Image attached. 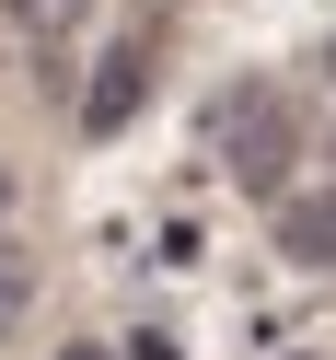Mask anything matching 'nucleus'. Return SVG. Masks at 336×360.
<instances>
[{
	"label": "nucleus",
	"mask_w": 336,
	"mask_h": 360,
	"mask_svg": "<svg viewBox=\"0 0 336 360\" xmlns=\"http://www.w3.org/2000/svg\"><path fill=\"white\" fill-rule=\"evenodd\" d=\"M24 302H35V256H12V244H0V337L24 326Z\"/></svg>",
	"instance_id": "nucleus-5"
},
{
	"label": "nucleus",
	"mask_w": 336,
	"mask_h": 360,
	"mask_svg": "<svg viewBox=\"0 0 336 360\" xmlns=\"http://www.w3.org/2000/svg\"><path fill=\"white\" fill-rule=\"evenodd\" d=\"M209 140H220V163H232V186H255V198H278L290 186V163H302V105L278 94V82H220V105H209Z\"/></svg>",
	"instance_id": "nucleus-1"
},
{
	"label": "nucleus",
	"mask_w": 336,
	"mask_h": 360,
	"mask_svg": "<svg viewBox=\"0 0 336 360\" xmlns=\"http://www.w3.org/2000/svg\"><path fill=\"white\" fill-rule=\"evenodd\" d=\"M140 94H151V47H116V58L93 70V117H81V128H93V140H116V128L140 117Z\"/></svg>",
	"instance_id": "nucleus-2"
},
{
	"label": "nucleus",
	"mask_w": 336,
	"mask_h": 360,
	"mask_svg": "<svg viewBox=\"0 0 336 360\" xmlns=\"http://www.w3.org/2000/svg\"><path fill=\"white\" fill-rule=\"evenodd\" d=\"M0 210H12V163H0Z\"/></svg>",
	"instance_id": "nucleus-7"
},
{
	"label": "nucleus",
	"mask_w": 336,
	"mask_h": 360,
	"mask_svg": "<svg viewBox=\"0 0 336 360\" xmlns=\"http://www.w3.org/2000/svg\"><path fill=\"white\" fill-rule=\"evenodd\" d=\"M302 360H313V349H302Z\"/></svg>",
	"instance_id": "nucleus-9"
},
{
	"label": "nucleus",
	"mask_w": 336,
	"mask_h": 360,
	"mask_svg": "<svg viewBox=\"0 0 336 360\" xmlns=\"http://www.w3.org/2000/svg\"><path fill=\"white\" fill-rule=\"evenodd\" d=\"M12 24H24L35 47H58V35H81V24H93V0H12Z\"/></svg>",
	"instance_id": "nucleus-4"
},
{
	"label": "nucleus",
	"mask_w": 336,
	"mask_h": 360,
	"mask_svg": "<svg viewBox=\"0 0 336 360\" xmlns=\"http://www.w3.org/2000/svg\"><path fill=\"white\" fill-rule=\"evenodd\" d=\"M58 360H116V349H58Z\"/></svg>",
	"instance_id": "nucleus-6"
},
{
	"label": "nucleus",
	"mask_w": 336,
	"mask_h": 360,
	"mask_svg": "<svg viewBox=\"0 0 336 360\" xmlns=\"http://www.w3.org/2000/svg\"><path fill=\"white\" fill-rule=\"evenodd\" d=\"M278 256L290 267H336V186H302L278 210Z\"/></svg>",
	"instance_id": "nucleus-3"
},
{
	"label": "nucleus",
	"mask_w": 336,
	"mask_h": 360,
	"mask_svg": "<svg viewBox=\"0 0 336 360\" xmlns=\"http://www.w3.org/2000/svg\"><path fill=\"white\" fill-rule=\"evenodd\" d=\"M325 70H336V58H325Z\"/></svg>",
	"instance_id": "nucleus-8"
}]
</instances>
